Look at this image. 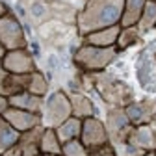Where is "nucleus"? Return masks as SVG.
<instances>
[{
	"instance_id": "obj_5",
	"label": "nucleus",
	"mask_w": 156,
	"mask_h": 156,
	"mask_svg": "<svg viewBox=\"0 0 156 156\" xmlns=\"http://www.w3.org/2000/svg\"><path fill=\"white\" fill-rule=\"evenodd\" d=\"M0 43L4 45L6 50H15V48H26L28 39L24 34V28L21 21L8 11L2 19H0Z\"/></svg>"
},
{
	"instance_id": "obj_21",
	"label": "nucleus",
	"mask_w": 156,
	"mask_h": 156,
	"mask_svg": "<svg viewBox=\"0 0 156 156\" xmlns=\"http://www.w3.org/2000/svg\"><path fill=\"white\" fill-rule=\"evenodd\" d=\"M39 149L41 154H62V141L58 138L54 128H45L41 141H39Z\"/></svg>"
},
{
	"instance_id": "obj_7",
	"label": "nucleus",
	"mask_w": 156,
	"mask_h": 156,
	"mask_svg": "<svg viewBox=\"0 0 156 156\" xmlns=\"http://www.w3.org/2000/svg\"><path fill=\"white\" fill-rule=\"evenodd\" d=\"M2 65L8 73L11 74H32L35 69V62L32 52L26 48H15V50H8L6 56L2 58Z\"/></svg>"
},
{
	"instance_id": "obj_15",
	"label": "nucleus",
	"mask_w": 156,
	"mask_h": 156,
	"mask_svg": "<svg viewBox=\"0 0 156 156\" xmlns=\"http://www.w3.org/2000/svg\"><path fill=\"white\" fill-rule=\"evenodd\" d=\"M9 99V106L13 108H21V110H26V112H32V113H41L43 112V97H37L30 91H21V93H15Z\"/></svg>"
},
{
	"instance_id": "obj_34",
	"label": "nucleus",
	"mask_w": 156,
	"mask_h": 156,
	"mask_svg": "<svg viewBox=\"0 0 156 156\" xmlns=\"http://www.w3.org/2000/svg\"><path fill=\"white\" fill-rule=\"evenodd\" d=\"M154 152H156V147H154Z\"/></svg>"
},
{
	"instance_id": "obj_20",
	"label": "nucleus",
	"mask_w": 156,
	"mask_h": 156,
	"mask_svg": "<svg viewBox=\"0 0 156 156\" xmlns=\"http://www.w3.org/2000/svg\"><path fill=\"white\" fill-rule=\"evenodd\" d=\"M19 138H21V132L15 130L6 117L0 113V154H4L9 147H13L19 141Z\"/></svg>"
},
{
	"instance_id": "obj_35",
	"label": "nucleus",
	"mask_w": 156,
	"mask_h": 156,
	"mask_svg": "<svg viewBox=\"0 0 156 156\" xmlns=\"http://www.w3.org/2000/svg\"><path fill=\"white\" fill-rule=\"evenodd\" d=\"M152 2H156V0H152Z\"/></svg>"
},
{
	"instance_id": "obj_18",
	"label": "nucleus",
	"mask_w": 156,
	"mask_h": 156,
	"mask_svg": "<svg viewBox=\"0 0 156 156\" xmlns=\"http://www.w3.org/2000/svg\"><path fill=\"white\" fill-rule=\"evenodd\" d=\"M58 138H60L62 145L71 141V140H80V132H82V119H78V117L71 115L67 121H63L58 128H54Z\"/></svg>"
},
{
	"instance_id": "obj_3",
	"label": "nucleus",
	"mask_w": 156,
	"mask_h": 156,
	"mask_svg": "<svg viewBox=\"0 0 156 156\" xmlns=\"http://www.w3.org/2000/svg\"><path fill=\"white\" fill-rule=\"evenodd\" d=\"M93 76V86L99 91V95L102 99L113 106V108H125L126 104H130L134 101V93L130 89L128 84L117 80L115 76L108 74V73H95Z\"/></svg>"
},
{
	"instance_id": "obj_19",
	"label": "nucleus",
	"mask_w": 156,
	"mask_h": 156,
	"mask_svg": "<svg viewBox=\"0 0 156 156\" xmlns=\"http://www.w3.org/2000/svg\"><path fill=\"white\" fill-rule=\"evenodd\" d=\"M69 101H71L73 115L78 117V119H87V117L95 115V106L84 93H71Z\"/></svg>"
},
{
	"instance_id": "obj_23",
	"label": "nucleus",
	"mask_w": 156,
	"mask_h": 156,
	"mask_svg": "<svg viewBox=\"0 0 156 156\" xmlns=\"http://www.w3.org/2000/svg\"><path fill=\"white\" fill-rule=\"evenodd\" d=\"M140 37H141V34H140V30H138V26H128V28H121V32H119V37H117V43H115V48L117 50H126L128 47H132V45H136L140 41Z\"/></svg>"
},
{
	"instance_id": "obj_12",
	"label": "nucleus",
	"mask_w": 156,
	"mask_h": 156,
	"mask_svg": "<svg viewBox=\"0 0 156 156\" xmlns=\"http://www.w3.org/2000/svg\"><path fill=\"white\" fill-rule=\"evenodd\" d=\"M28 76L30 74H11V73H8L2 65V60H0V95L11 97L15 93L26 91Z\"/></svg>"
},
{
	"instance_id": "obj_30",
	"label": "nucleus",
	"mask_w": 156,
	"mask_h": 156,
	"mask_svg": "<svg viewBox=\"0 0 156 156\" xmlns=\"http://www.w3.org/2000/svg\"><path fill=\"white\" fill-rule=\"evenodd\" d=\"M6 52H8V50L4 48V45H2V43H0V60H2V58L6 56Z\"/></svg>"
},
{
	"instance_id": "obj_8",
	"label": "nucleus",
	"mask_w": 156,
	"mask_h": 156,
	"mask_svg": "<svg viewBox=\"0 0 156 156\" xmlns=\"http://www.w3.org/2000/svg\"><path fill=\"white\" fill-rule=\"evenodd\" d=\"M106 130L110 136L112 143H126V138L132 130V123L128 121V117L125 113V108H113L108 112V119H106Z\"/></svg>"
},
{
	"instance_id": "obj_11",
	"label": "nucleus",
	"mask_w": 156,
	"mask_h": 156,
	"mask_svg": "<svg viewBox=\"0 0 156 156\" xmlns=\"http://www.w3.org/2000/svg\"><path fill=\"white\" fill-rule=\"evenodd\" d=\"M125 113L128 117V121L132 123V126L152 123L154 113H156V102L154 101H140V102L132 101L130 104L125 106Z\"/></svg>"
},
{
	"instance_id": "obj_26",
	"label": "nucleus",
	"mask_w": 156,
	"mask_h": 156,
	"mask_svg": "<svg viewBox=\"0 0 156 156\" xmlns=\"http://www.w3.org/2000/svg\"><path fill=\"white\" fill-rule=\"evenodd\" d=\"M45 13H47V6H45L43 2H35V4L32 6V15H34V17L41 19Z\"/></svg>"
},
{
	"instance_id": "obj_32",
	"label": "nucleus",
	"mask_w": 156,
	"mask_h": 156,
	"mask_svg": "<svg viewBox=\"0 0 156 156\" xmlns=\"http://www.w3.org/2000/svg\"><path fill=\"white\" fill-rule=\"evenodd\" d=\"M43 156H62V154H43Z\"/></svg>"
},
{
	"instance_id": "obj_25",
	"label": "nucleus",
	"mask_w": 156,
	"mask_h": 156,
	"mask_svg": "<svg viewBox=\"0 0 156 156\" xmlns=\"http://www.w3.org/2000/svg\"><path fill=\"white\" fill-rule=\"evenodd\" d=\"M62 156H91V152L80 140H71L62 145Z\"/></svg>"
},
{
	"instance_id": "obj_16",
	"label": "nucleus",
	"mask_w": 156,
	"mask_h": 156,
	"mask_svg": "<svg viewBox=\"0 0 156 156\" xmlns=\"http://www.w3.org/2000/svg\"><path fill=\"white\" fill-rule=\"evenodd\" d=\"M45 126L39 125L28 132H23L21 138H19V145L23 149V156H43L41 149H39V141H41Z\"/></svg>"
},
{
	"instance_id": "obj_27",
	"label": "nucleus",
	"mask_w": 156,
	"mask_h": 156,
	"mask_svg": "<svg viewBox=\"0 0 156 156\" xmlns=\"http://www.w3.org/2000/svg\"><path fill=\"white\" fill-rule=\"evenodd\" d=\"M4 156H23V149H21V145H19V141H17L13 147H9V149L4 152Z\"/></svg>"
},
{
	"instance_id": "obj_1",
	"label": "nucleus",
	"mask_w": 156,
	"mask_h": 156,
	"mask_svg": "<svg viewBox=\"0 0 156 156\" xmlns=\"http://www.w3.org/2000/svg\"><path fill=\"white\" fill-rule=\"evenodd\" d=\"M125 0H86L76 13V30L82 37L113 24H119Z\"/></svg>"
},
{
	"instance_id": "obj_33",
	"label": "nucleus",
	"mask_w": 156,
	"mask_h": 156,
	"mask_svg": "<svg viewBox=\"0 0 156 156\" xmlns=\"http://www.w3.org/2000/svg\"><path fill=\"white\" fill-rule=\"evenodd\" d=\"M152 123H154V125H156V113H154V119H152Z\"/></svg>"
},
{
	"instance_id": "obj_13",
	"label": "nucleus",
	"mask_w": 156,
	"mask_h": 156,
	"mask_svg": "<svg viewBox=\"0 0 156 156\" xmlns=\"http://www.w3.org/2000/svg\"><path fill=\"white\" fill-rule=\"evenodd\" d=\"M119 32H121V26L113 24V26H108V28H102V30H97V32L84 35V43L93 45V47H104V48L115 47Z\"/></svg>"
},
{
	"instance_id": "obj_6",
	"label": "nucleus",
	"mask_w": 156,
	"mask_h": 156,
	"mask_svg": "<svg viewBox=\"0 0 156 156\" xmlns=\"http://www.w3.org/2000/svg\"><path fill=\"white\" fill-rule=\"evenodd\" d=\"M80 141L89 149V152H95L106 145H110V136L106 130V125L99 117H87L82 119V132H80Z\"/></svg>"
},
{
	"instance_id": "obj_2",
	"label": "nucleus",
	"mask_w": 156,
	"mask_h": 156,
	"mask_svg": "<svg viewBox=\"0 0 156 156\" xmlns=\"http://www.w3.org/2000/svg\"><path fill=\"white\" fill-rule=\"evenodd\" d=\"M117 54H119V50H117L115 47L104 48V47H93V45L84 43L82 47H78L76 52L73 54V62L82 73L95 74V73L106 71L115 62Z\"/></svg>"
},
{
	"instance_id": "obj_9",
	"label": "nucleus",
	"mask_w": 156,
	"mask_h": 156,
	"mask_svg": "<svg viewBox=\"0 0 156 156\" xmlns=\"http://www.w3.org/2000/svg\"><path fill=\"white\" fill-rule=\"evenodd\" d=\"M125 145L136 149L138 152L154 151V147H156V126H154V123L132 126Z\"/></svg>"
},
{
	"instance_id": "obj_24",
	"label": "nucleus",
	"mask_w": 156,
	"mask_h": 156,
	"mask_svg": "<svg viewBox=\"0 0 156 156\" xmlns=\"http://www.w3.org/2000/svg\"><path fill=\"white\" fill-rule=\"evenodd\" d=\"M26 91L37 95V97H45L48 93V82H47V78L43 73H39V71H34L30 76H28V87Z\"/></svg>"
},
{
	"instance_id": "obj_29",
	"label": "nucleus",
	"mask_w": 156,
	"mask_h": 156,
	"mask_svg": "<svg viewBox=\"0 0 156 156\" xmlns=\"http://www.w3.org/2000/svg\"><path fill=\"white\" fill-rule=\"evenodd\" d=\"M8 11H9V9H8V6H6L4 2H0V19H2V17L8 13Z\"/></svg>"
},
{
	"instance_id": "obj_22",
	"label": "nucleus",
	"mask_w": 156,
	"mask_h": 156,
	"mask_svg": "<svg viewBox=\"0 0 156 156\" xmlns=\"http://www.w3.org/2000/svg\"><path fill=\"white\" fill-rule=\"evenodd\" d=\"M136 26H138L140 34H145V32H151L152 28H156V2H152V0H147L145 2L143 13H141Z\"/></svg>"
},
{
	"instance_id": "obj_4",
	"label": "nucleus",
	"mask_w": 156,
	"mask_h": 156,
	"mask_svg": "<svg viewBox=\"0 0 156 156\" xmlns=\"http://www.w3.org/2000/svg\"><path fill=\"white\" fill-rule=\"evenodd\" d=\"M71 115H73V108H71L69 95L65 91H54L43 104L41 125L45 128H58Z\"/></svg>"
},
{
	"instance_id": "obj_28",
	"label": "nucleus",
	"mask_w": 156,
	"mask_h": 156,
	"mask_svg": "<svg viewBox=\"0 0 156 156\" xmlns=\"http://www.w3.org/2000/svg\"><path fill=\"white\" fill-rule=\"evenodd\" d=\"M9 108V99L6 95H0V113H4Z\"/></svg>"
},
{
	"instance_id": "obj_14",
	"label": "nucleus",
	"mask_w": 156,
	"mask_h": 156,
	"mask_svg": "<svg viewBox=\"0 0 156 156\" xmlns=\"http://www.w3.org/2000/svg\"><path fill=\"white\" fill-rule=\"evenodd\" d=\"M138 80L143 89H151L156 80V58L151 52H143L138 60Z\"/></svg>"
},
{
	"instance_id": "obj_17",
	"label": "nucleus",
	"mask_w": 156,
	"mask_h": 156,
	"mask_svg": "<svg viewBox=\"0 0 156 156\" xmlns=\"http://www.w3.org/2000/svg\"><path fill=\"white\" fill-rule=\"evenodd\" d=\"M145 2H147V0H125L123 15H121L119 26H121V28H128V26H136V24H138L140 17H141V13H143Z\"/></svg>"
},
{
	"instance_id": "obj_10",
	"label": "nucleus",
	"mask_w": 156,
	"mask_h": 156,
	"mask_svg": "<svg viewBox=\"0 0 156 156\" xmlns=\"http://www.w3.org/2000/svg\"><path fill=\"white\" fill-rule=\"evenodd\" d=\"M2 115L8 119V123L15 130H19L21 134L23 132H28V130H32V128H35V126L41 125V113H32V112L21 110V108L9 106Z\"/></svg>"
},
{
	"instance_id": "obj_31",
	"label": "nucleus",
	"mask_w": 156,
	"mask_h": 156,
	"mask_svg": "<svg viewBox=\"0 0 156 156\" xmlns=\"http://www.w3.org/2000/svg\"><path fill=\"white\" fill-rule=\"evenodd\" d=\"M140 156H156V152L154 151H147V152H141Z\"/></svg>"
},
{
	"instance_id": "obj_36",
	"label": "nucleus",
	"mask_w": 156,
	"mask_h": 156,
	"mask_svg": "<svg viewBox=\"0 0 156 156\" xmlns=\"http://www.w3.org/2000/svg\"><path fill=\"white\" fill-rule=\"evenodd\" d=\"M0 156H4V154H0Z\"/></svg>"
}]
</instances>
